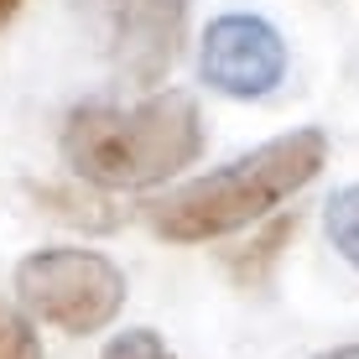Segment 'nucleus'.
<instances>
[{"instance_id": "obj_9", "label": "nucleus", "mask_w": 359, "mask_h": 359, "mask_svg": "<svg viewBox=\"0 0 359 359\" xmlns=\"http://www.w3.org/2000/svg\"><path fill=\"white\" fill-rule=\"evenodd\" d=\"M0 359H47L36 323L11 302H0Z\"/></svg>"}, {"instance_id": "obj_1", "label": "nucleus", "mask_w": 359, "mask_h": 359, "mask_svg": "<svg viewBox=\"0 0 359 359\" xmlns=\"http://www.w3.org/2000/svg\"><path fill=\"white\" fill-rule=\"evenodd\" d=\"M57 156L73 182L94 193H141L203 156V115L198 99L182 89L141 94L135 104L89 99L68 109Z\"/></svg>"}, {"instance_id": "obj_11", "label": "nucleus", "mask_w": 359, "mask_h": 359, "mask_svg": "<svg viewBox=\"0 0 359 359\" xmlns=\"http://www.w3.org/2000/svg\"><path fill=\"white\" fill-rule=\"evenodd\" d=\"M313 359H359V344H333V349L313 354Z\"/></svg>"}, {"instance_id": "obj_7", "label": "nucleus", "mask_w": 359, "mask_h": 359, "mask_svg": "<svg viewBox=\"0 0 359 359\" xmlns=\"http://www.w3.org/2000/svg\"><path fill=\"white\" fill-rule=\"evenodd\" d=\"M32 198L47 203L57 219L79 224V229H115L120 224V214H109V203L99 193H89L83 182H79V188H53V182H47V188H32Z\"/></svg>"}, {"instance_id": "obj_3", "label": "nucleus", "mask_w": 359, "mask_h": 359, "mask_svg": "<svg viewBox=\"0 0 359 359\" xmlns=\"http://www.w3.org/2000/svg\"><path fill=\"white\" fill-rule=\"evenodd\" d=\"M130 281L104 250L83 245H42L16 261V302L32 323L89 339L126 313Z\"/></svg>"}, {"instance_id": "obj_12", "label": "nucleus", "mask_w": 359, "mask_h": 359, "mask_svg": "<svg viewBox=\"0 0 359 359\" xmlns=\"http://www.w3.org/2000/svg\"><path fill=\"white\" fill-rule=\"evenodd\" d=\"M21 6H27V0H0V32L16 21V11H21Z\"/></svg>"}, {"instance_id": "obj_5", "label": "nucleus", "mask_w": 359, "mask_h": 359, "mask_svg": "<svg viewBox=\"0 0 359 359\" xmlns=\"http://www.w3.org/2000/svg\"><path fill=\"white\" fill-rule=\"evenodd\" d=\"M287 36L255 11H224L198 36V79L224 99H266L287 79Z\"/></svg>"}, {"instance_id": "obj_4", "label": "nucleus", "mask_w": 359, "mask_h": 359, "mask_svg": "<svg viewBox=\"0 0 359 359\" xmlns=\"http://www.w3.org/2000/svg\"><path fill=\"white\" fill-rule=\"evenodd\" d=\"M73 16L126 89L156 94L182 57L193 0H73Z\"/></svg>"}, {"instance_id": "obj_10", "label": "nucleus", "mask_w": 359, "mask_h": 359, "mask_svg": "<svg viewBox=\"0 0 359 359\" xmlns=\"http://www.w3.org/2000/svg\"><path fill=\"white\" fill-rule=\"evenodd\" d=\"M99 359H177V354L167 349V339L156 328H126V333H115V339L104 344Z\"/></svg>"}, {"instance_id": "obj_8", "label": "nucleus", "mask_w": 359, "mask_h": 359, "mask_svg": "<svg viewBox=\"0 0 359 359\" xmlns=\"http://www.w3.org/2000/svg\"><path fill=\"white\" fill-rule=\"evenodd\" d=\"M323 229H328V245L359 271V182H344V188L328 193V203H323Z\"/></svg>"}, {"instance_id": "obj_6", "label": "nucleus", "mask_w": 359, "mask_h": 359, "mask_svg": "<svg viewBox=\"0 0 359 359\" xmlns=\"http://www.w3.org/2000/svg\"><path fill=\"white\" fill-rule=\"evenodd\" d=\"M292 234H297V214H271L266 219V229L255 234L250 245H245V250H234L229 255V276L240 281V287H266L271 276H276V266H281V250H287L292 245Z\"/></svg>"}, {"instance_id": "obj_2", "label": "nucleus", "mask_w": 359, "mask_h": 359, "mask_svg": "<svg viewBox=\"0 0 359 359\" xmlns=\"http://www.w3.org/2000/svg\"><path fill=\"white\" fill-rule=\"evenodd\" d=\"M328 167V130L297 126L287 135H271L255 151L203 172L162 198L146 203V224L167 245H208L266 224L281 203H292L318 172Z\"/></svg>"}]
</instances>
